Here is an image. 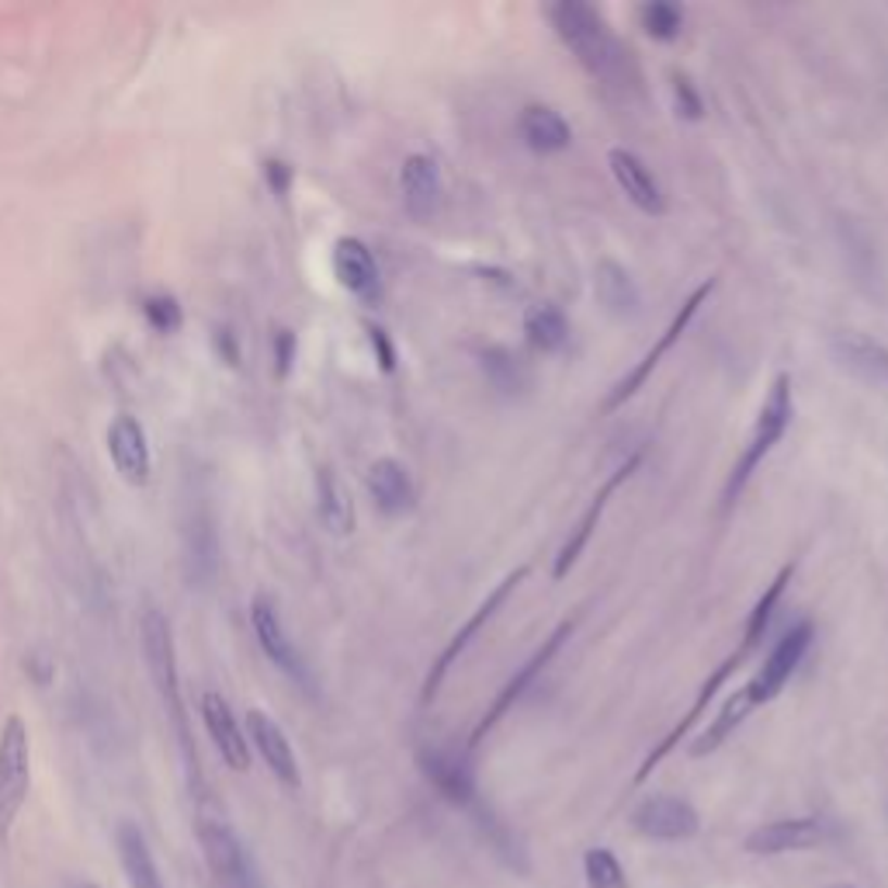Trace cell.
I'll list each match as a JSON object with an SVG mask.
<instances>
[{"label":"cell","instance_id":"1","mask_svg":"<svg viewBox=\"0 0 888 888\" xmlns=\"http://www.w3.org/2000/svg\"><path fill=\"white\" fill-rule=\"evenodd\" d=\"M548 22H553L559 42L573 52L576 63L594 80L621 87V91H632V87L643 84L635 52L611 31L597 8L583 4V0H559V4L548 8Z\"/></svg>","mask_w":888,"mask_h":888},{"label":"cell","instance_id":"2","mask_svg":"<svg viewBox=\"0 0 888 888\" xmlns=\"http://www.w3.org/2000/svg\"><path fill=\"white\" fill-rule=\"evenodd\" d=\"M791 417H795V399H791V376H774L771 389H768V396H763L760 403V414H757V423H753V434L750 441H746V448L739 455V461L733 466V475H730V483H725V493H722V507L730 510L736 500H739V493L746 490V483L753 479V472L763 466V458H768L781 437L788 434L791 428Z\"/></svg>","mask_w":888,"mask_h":888},{"label":"cell","instance_id":"3","mask_svg":"<svg viewBox=\"0 0 888 888\" xmlns=\"http://www.w3.org/2000/svg\"><path fill=\"white\" fill-rule=\"evenodd\" d=\"M31 788V739L28 725L11 715L0 730V843L11 840V829L28 802Z\"/></svg>","mask_w":888,"mask_h":888},{"label":"cell","instance_id":"4","mask_svg":"<svg viewBox=\"0 0 888 888\" xmlns=\"http://www.w3.org/2000/svg\"><path fill=\"white\" fill-rule=\"evenodd\" d=\"M199 843L212 878L219 888H268L261 878V867L246 843L237 837V829L223 820H202L199 823Z\"/></svg>","mask_w":888,"mask_h":888},{"label":"cell","instance_id":"5","mask_svg":"<svg viewBox=\"0 0 888 888\" xmlns=\"http://www.w3.org/2000/svg\"><path fill=\"white\" fill-rule=\"evenodd\" d=\"M715 286H719V281H715V278H708V281H701V286L687 295V302H684V306L677 309V316L670 319V327L660 333V341H656V344H652V347L643 354V361H638V365L629 371V376L621 379V382L611 389V393H608V399H604V410H608V414L621 410V406H625V403H629V399L638 393V389H643V385L649 382V376H652V371L660 368V361L667 358V351L681 341V333L690 327V319H695V316H698V309L705 306L708 299H712Z\"/></svg>","mask_w":888,"mask_h":888},{"label":"cell","instance_id":"6","mask_svg":"<svg viewBox=\"0 0 888 888\" xmlns=\"http://www.w3.org/2000/svg\"><path fill=\"white\" fill-rule=\"evenodd\" d=\"M139 635H143V656L150 667V677L160 690V698L170 708V715L177 719V725L185 730V708H181V673H177V649H174V629L170 618L160 608H147L143 625H139Z\"/></svg>","mask_w":888,"mask_h":888},{"label":"cell","instance_id":"7","mask_svg":"<svg viewBox=\"0 0 888 888\" xmlns=\"http://www.w3.org/2000/svg\"><path fill=\"white\" fill-rule=\"evenodd\" d=\"M812 638H815V625H812V621H798L795 629H788L785 635L777 638L774 649L768 652V660H763V667L753 673V681L743 684L746 698H750L753 708L771 705L781 695V690H785V684L791 681V673L798 670V663L805 660Z\"/></svg>","mask_w":888,"mask_h":888},{"label":"cell","instance_id":"8","mask_svg":"<svg viewBox=\"0 0 888 888\" xmlns=\"http://www.w3.org/2000/svg\"><path fill=\"white\" fill-rule=\"evenodd\" d=\"M528 573H531V566H518L513 573H507V576L486 594V600L472 611V618L466 621V625H461V629L448 638V646L441 649V656H437L434 667H431V673H428V681H423V701H431V698L437 695L441 684H444V677H448V670L455 667V660L472 646V638H475L479 632H483V625H486V621H490L496 611L504 608V600H507L513 591H518V583H524Z\"/></svg>","mask_w":888,"mask_h":888},{"label":"cell","instance_id":"9","mask_svg":"<svg viewBox=\"0 0 888 888\" xmlns=\"http://www.w3.org/2000/svg\"><path fill=\"white\" fill-rule=\"evenodd\" d=\"M833 837H837V829H833V823L823 820V815H795V820H774V823L757 826L743 847L746 854L777 858V854H791V850H815Z\"/></svg>","mask_w":888,"mask_h":888},{"label":"cell","instance_id":"10","mask_svg":"<svg viewBox=\"0 0 888 888\" xmlns=\"http://www.w3.org/2000/svg\"><path fill=\"white\" fill-rule=\"evenodd\" d=\"M251 625H254V635H257V646L264 649V656L286 673V677H292L299 687H309L313 690V673L306 667V660H302V652L295 649V643L289 638V629H286V621H281V611H278V604L271 597H264L257 594L254 604H251Z\"/></svg>","mask_w":888,"mask_h":888},{"label":"cell","instance_id":"11","mask_svg":"<svg viewBox=\"0 0 888 888\" xmlns=\"http://www.w3.org/2000/svg\"><path fill=\"white\" fill-rule=\"evenodd\" d=\"M573 629H576V618H566V621H559V629H556L553 635H548V638H545V643H542V646H538L535 652H531V660H528V663H524V667H521L518 673H513V677H510V681L504 684V690H500V695L493 698L490 712H486V715H483V722H479L475 730H472V739H469V746H479V743H483V736H486V733H493V725H496V722H500V719H504V715L510 712V708H513V701H518V698L524 695V690H528L531 684H535V677H538V673H542V670H545L548 663H553V656H556V652L562 649V643H566V638L573 635Z\"/></svg>","mask_w":888,"mask_h":888},{"label":"cell","instance_id":"12","mask_svg":"<svg viewBox=\"0 0 888 888\" xmlns=\"http://www.w3.org/2000/svg\"><path fill=\"white\" fill-rule=\"evenodd\" d=\"M638 466H643V452L629 455L608 479H604V486L597 490V496L591 500V507L583 510V518H580V524L573 528V535L566 538V545L559 548V556H556V562H553V576H556V580H566V576H570V570H573V566L580 562V556H583V548L591 545L594 531H597V524H600V518H604V510H608V500L618 493L621 483H629L632 472H635Z\"/></svg>","mask_w":888,"mask_h":888},{"label":"cell","instance_id":"13","mask_svg":"<svg viewBox=\"0 0 888 888\" xmlns=\"http://www.w3.org/2000/svg\"><path fill=\"white\" fill-rule=\"evenodd\" d=\"M635 833H643L646 840H663V843H681L690 840L701 829V820L690 802L677 795H652L643 805L632 812Z\"/></svg>","mask_w":888,"mask_h":888},{"label":"cell","instance_id":"14","mask_svg":"<svg viewBox=\"0 0 888 888\" xmlns=\"http://www.w3.org/2000/svg\"><path fill=\"white\" fill-rule=\"evenodd\" d=\"M750 652H753L750 646H743V643H739V649H736V652H730V656H725V660H722V663L715 667V673H712V677H708V681L701 684V690H698L695 705L687 708V715H684V719H681L677 725H673V730H670V736H667V739H663L660 746H656V750H652V753H649V757L643 760V768H638V774H635V785H643V781H646V777H649V774H652V771H656V768H660V763H663V757H670V753H673V746H677V743H681V739H684V736H687L690 730H695V722H698V719L705 715V708L712 705V698H715L719 690H722V684L730 681V673H733V670H739V667H743L746 660H750Z\"/></svg>","mask_w":888,"mask_h":888},{"label":"cell","instance_id":"15","mask_svg":"<svg viewBox=\"0 0 888 888\" xmlns=\"http://www.w3.org/2000/svg\"><path fill=\"white\" fill-rule=\"evenodd\" d=\"M829 358L850 379H858L872 389H888V347L875 337L864 333H833L829 337Z\"/></svg>","mask_w":888,"mask_h":888},{"label":"cell","instance_id":"16","mask_svg":"<svg viewBox=\"0 0 888 888\" xmlns=\"http://www.w3.org/2000/svg\"><path fill=\"white\" fill-rule=\"evenodd\" d=\"M399 191H403V208L406 216L417 223H428L437 216L441 199H444V181L437 160L428 153H410L399 167Z\"/></svg>","mask_w":888,"mask_h":888},{"label":"cell","instance_id":"17","mask_svg":"<svg viewBox=\"0 0 888 888\" xmlns=\"http://www.w3.org/2000/svg\"><path fill=\"white\" fill-rule=\"evenodd\" d=\"M104 441H109V455L115 461L118 475L132 486H143L153 472V455H150V441H147L143 423H139L132 414H118L109 423Z\"/></svg>","mask_w":888,"mask_h":888},{"label":"cell","instance_id":"18","mask_svg":"<svg viewBox=\"0 0 888 888\" xmlns=\"http://www.w3.org/2000/svg\"><path fill=\"white\" fill-rule=\"evenodd\" d=\"M608 167H611L614 185L625 191V199L638 212H646V216H663L667 194H663L660 181H656V174L646 167L643 156H635L625 147H614V150H608Z\"/></svg>","mask_w":888,"mask_h":888},{"label":"cell","instance_id":"19","mask_svg":"<svg viewBox=\"0 0 888 888\" xmlns=\"http://www.w3.org/2000/svg\"><path fill=\"white\" fill-rule=\"evenodd\" d=\"M333 275L351 295H358L361 302L382 299V275H379L376 254H371L368 243L358 237H341L333 243Z\"/></svg>","mask_w":888,"mask_h":888},{"label":"cell","instance_id":"20","mask_svg":"<svg viewBox=\"0 0 888 888\" xmlns=\"http://www.w3.org/2000/svg\"><path fill=\"white\" fill-rule=\"evenodd\" d=\"M202 722H205V733H208L212 746L219 750L223 763H229L233 771L251 768V743H246L233 708H229V701L223 695H216V690H205L202 695Z\"/></svg>","mask_w":888,"mask_h":888},{"label":"cell","instance_id":"21","mask_svg":"<svg viewBox=\"0 0 888 888\" xmlns=\"http://www.w3.org/2000/svg\"><path fill=\"white\" fill-rule=\"evenodd\" d=\"M246 733H251V743L254 750L261 753V760L268 763V771L281 781V785L289 788H299V760H295V750L286 736V730L268 715L261 712V708H251L246 712Z\"/></svg>","mask_w":888,"mask_h":888},{"label":"cell","instance_id":"22","mask_svg":"<svg viewBox=\"0 0 888 888\" xmlns=\"http://www.w3.org/2000/svg\"><path fill=\"white\" fill-rule=\"evenodd\" d=\"M594 295L600 302V309L611 319L621 324H632V319L643 316V292H638L632 271L625 264H618L611 257H600L594 268Z\"/></svg>","mask_w":888,"mask_h":888},{"label":"cell","instance_id":"23","mask_svg":"<svg viewBox=\"0 0 888 888\" xmlns=\"http://www.w3.org/2000/svg\"><path fill=\"white\" fill-rule=\"evenodd\" d=\"M368 493L385 518H403L417 507V486L399 458H376L368 466Z\"/></svg>","mask_w":888,"mask_h":888},{"label":"cell","instance_id":"24","mask_svg":"<svg viewBox=\"0 0 888 888\" xmlns=\"http://www.w3.org/2000/svg\"><path fill=\"white\" fill-rule=\"evenodd\" d=\"M420 771L437 788V795L448 798V802H455V805L475 802V777H472V768L461 757L444 753V750H423Z\"/></svg>","mask_w":888,"mask_h":888},{"label":"cell","instance_id":"25","mask_svg":"<svg viewBox=\"0 0 888 888\" xmlns=\"http://www.w3.org/2000/svg\"><path fill=\"white\" fill-rule=\"evenodd\" d=\"M518 132L528 150L535 153H562L573 147V129L548 104H524L518 115Z\"/></svg>","mask_w":888,"mask_h":888},{"label":"cell","instance_id":"26","mask_svg":"<svg viewBox=\"0 0 888 888\" xmlns=\"http://www.w3.org/2000/svg\"><path fill=\"white\" fill-rule=\"evenodd\" d=\"M479 368H483L486 382L507 399L528 396L531 382H535V376H531V365L521 358L518 351H510L504 344H490L483 354H479Z\"/></svg>","mask_w":888,"mask_h":888},{"label":"cell","instance_id":"27","mask_svg":"<svg viewBox=\"0 0 888 888\" xmlns=\"http://www.w3.org/2000/svg\"><path fill=\"white\" fill-rule=\"evenodd\" d=\"M115 850H118V861H122V872H126L129 888H164V878H160L156 861L150 854V843L136 823H129V820L118 823Z\"/></svg>","mask_w":888,"mask_h":888},{"label":"cell","instance_id":"28","mask_svg":"<svg viewBox=\"0 0 888 888\" xmlns=\"http://www.w3.org/2000/svg\"><path fill=\"white\" fill-rule=\"evenodd\" d=\"M316 510H319V521L327 524L330 535H351L354 531L351 490L344 486L341 472H337L333 466L316 469Z\"/></svg>","mask_w":888,"mask_h":888},{"label":"cell","instance_id":"29","mask_svg":"<svg viewBox=\"0 0 888 888\" xmlns=\"http://www.w3.org/2000/svg\"><path fill=\"white\" fill-rule=\"evenodd\" d=\"M521 327H524V341L542 354H556L570 341V319H566V313L553 306V302L528 306Z\"/></svg>","mask_w":888,"mask_h":888},{"label":"cell","instance_id":"30","mask_svg":"<svg viewBox=\"0 0 888 888\" xmlns=\"http://www.w3.org/2000/svg\"><path fill=\"white\" fill-rule=\"evenodd\" d=\"M638 25L656 42H673L684 31V8L670 4V0H649L638 8Z\"/></svg>","mask_w":888,"mask_h":888},{"label":"cell","instance_id":"31","mask_svg":"<svg viewBox=\"0 0 888 888\" xmlns=\"http://www.w3.org/2000/svg\"><path fill=\"white\" fill-rule=\"evenodd\" d=\"M583 875H587V888H629L625 867L604 847H594L583 854Z\"/></svg>","mask_w":888,"mask_h":888},{"label":"cell","instance_id":"32","mask_svg":"<svg viewBox=\"0 0 888 888\" xmlns=\"http://www.w3.org/2000/svg\"><path fill=\"white\" fill-rule=\"evenodd\" d=\"M670 91H673V112H677L684 122H701L705 118V98H701V91H698L695 80H690L687 74L673 69V74H670Z\"/></svg>","mask_w":888,"mask_h":888},{"label":"cell","instance_id":"33","mask_svg":"<svg viewBox=\"0 0 888 888\" xmlns=\"http://www.w3.org/2000/svg\"><path fill=\"white\" fill-rule=\"evenodd\" d=\"M143 316L150 319V327L160 330V333H174L181 327V306H177V299L167 295V292H153L143 299Z\"/></svg>","mask_w":888,"mask_h":888},{"label":"cell","instance_id":"34","mask_svg":"<svg viewBox=\"0 0 888 888\" xmlns=\"http://www.w3.org/2000/svg\"><path fill=\"white\" fill-rule=\"evenodd\" d=\"M295 361V333L289 327L275 330V371L278 376H289V368Z\"/></svg>","mask_w":888,"mask_h":888},{"label":"cell","instance_id":"35","mask_svg":"<svg viewBox=\"0 0 888 888\" xmlns=\"http://www.w3.org/2000/svg\"><path fill=\"white\" fill-rule=\"evenodd\" d=\"M368 341H371V347H376L379 368H382V371H393V368H396V347H393V341H389V333H385L382 327L371 324V327H368Z\"/></svg>","mask_w":888,"mask_h":888},{"label":"cell","instance_id":"36","mask_svg":"<svg viewBox=\"0 0 888 888\" xmlns=\"http://www.w3.org/2000/svg\"><path fill=\"white\" fill-rule=\"evenodd\" d=\"M268 177H271V188H275L278 194H286V191H289V181H292L289 164H281V160H268Z\"/></svg>","mask_w":888,"mask_h":888},{"label":"cell","instance_id":"37","mask_svg":"<svg viewBox=\"0 0 888 888\" xmlns=\"http://www.w3.org/2000/svg\"><path fill=\"white\" fill-rule=\"evenodd\" d=\"M60 888H98L94 881H84V878H66Z\"/></svg>","mask_w":888,"mask_h":888},{"label":"cell","instance_id":"38","mask_svg":"<svg viewBox=\"0 0 888 888\" xmlns=\"http://www.w3.org/2000/svg\"><path fill=\"white\" fill-rule=\"evenodd\" d=\"M829 888H858V885H847V881H837V885H829Z\"/></svg>","mask_w":888,"mask_h":888}]
</instances>
